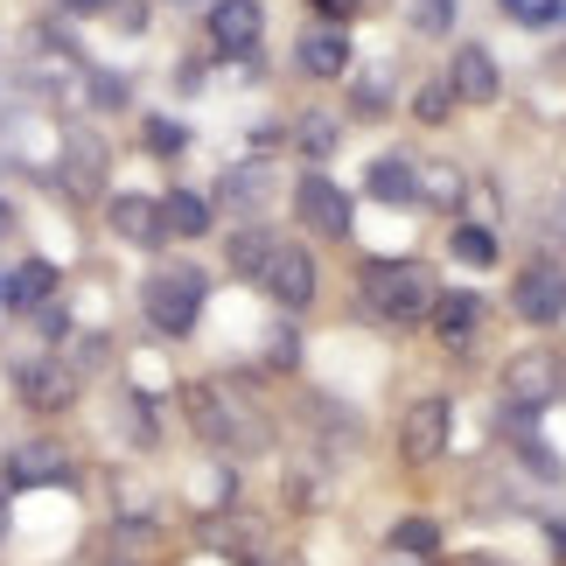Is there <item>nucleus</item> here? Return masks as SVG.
Returning <instances> with one entry per match:
<instances>
[{"label": "nucleus", "mask_w": 566, "mask_h": 566, "mask_svg": "<svg viewBox=\"0 0 566 566\" xmlns=\"http://www.w3.org/2000/svg\"><path fill=\"white\" fill-rule=\"evenodd\" d=\"M182 412L196 427V441L217 448V454H259L273 441V420L259 412L231 378H203V385H182Z\"/></svg>", "instance_id": "nucleus-1"}, {"label": "nucleus", "mask_w": 566, "mask_h": 566, "mask_svg": "<svg viewBox=\"0 0 566 566\" xmlns=\"http://www.w3.org/2000/svg\"><path fill=\"white\" fill-rule=\"evenodd\" d=\"M433 294H441V287H433L427 266H412V259H364V273H357L364 315L385 322V329H412V322H427Z\"/></svg>", "instance_id": "nucleus-2"}, {"label": "nucleus", "mask_w": 566, "mask_h": 566, "mask_svg": "<svg viewBox=\"0 0 566 566\" xmlns=\"http://www.w3.org/2000/svg\"><path fill=\"white\" fill-rule=\"evenodd\" d=\"M203 301H210V273L196 266V259H161V266L140 280V315H147V329L168 336V343L203 322Z\"/></svg>", "instance_id": "nucleus-3"}, {"label": "nucleus", "mask_w": 566, "mask_h": 566, "mask_svg": "<svg viewBox=\"0 0 566 566\" xmlns=\"http://www.w3.org/2000/svg\"><path fill=\"white\" fill-rule=\"evenodd\" d=\"M511 315L525 322V329H553V322H566V259H532V266H517Z\"/></svg>", "instance_id": "nucleus-4"}, {"label": "nucleus", "mask_w": 566, "mask_h": 566, "mask_svg": "<svg viewBox=\"0 0 566 566\" xmlns=\"http://www.w3.org/2000/svg\"><path fill=\"white\" fill-rule=\"evenodd\" d=\"M77 385H84V371L71 364V350H42V357L14 364V399L29 412H63L77 399Z\"/></svg>", "instance_id": "nucleus-5"}, {"label": "nucleus", "mask_w": 566, "mask_h": 566, "mask_svg": "<svg viewBox=\"0 0 566 566\" xmlns=\"http://www.w3.org/2000/svg\"><path fill=\"white\" fill-rule=\"evenodd\" d=\"M203 35H210L217 56L259 63V42H266V8H259V0H210V8H203Z\"/></svg>", "instance_id": "nucleus-6"}, {"label": "nucleus", "mask_w": 566, "mask_h": 566, "mask_svg": "<svg viewBox=\"0 0 566 566\" xmlns=\"http://www.w3.org/2000/svg\"><path fill=\"white\" fill-rule=\"evenodd\" d=\"M315 287H322V273H315V252H308V245H294V238H280V245H273V259H266V273H259V294H266L273 308L301 315V308L315 301Z\"/></svg>", "instance_id": "nucleus-7"}, {"label": "nucleus", "mask_w": 566, "mask_h": 566, "mask_svg": "<svg viewBox=\"0 0 566 566\" xmlns=\"http://www.w3.org/2000/svg\"><path fill=\"white\" fill-rule=\"evenodd\" d=\"M294 217H301V231L308 238H350V224H357V210H350V196H343V182H329L322 168H308V176L294 182Z\"/></svg>", "instance_id": "nucleus-8"}, {"label": "nucleus", "mask_w": 566, "mask_h": 566, "mask_svg": "<svg viewBox=\"0 0 566 566\" xmlns=\"http://www.w3.org/2000/svg\"><path fill=\"white\" fill-rule=\"evenodd\" d=\"M8 483H21V490H63V483H77V454L63 441H50V433H29V441L8 448Z\"/></svg>", "instance_id": "nucleus-9"}, {"label": "nucleus", "mask_w": 566, "mask_h": 566, "mask_svg": "<svg viewBox=\"0 0 566 566\" xmlns=\"http://www.w3.org/2000/svg\"><path fill=\"white\" fill-rule=\"evenodd\" d=\"M559 391H566V364H559L553 350H517V357L504 364V399H511L517 412H546Z\"/></svg>", "instance_id": "nucleus-10"}, {"label": "nucleus", "mask_w": 566, "mask_h": 566, "mask_svg": "<svg viewBox=\"0 0 566 566\" xmlns=\"http://www.w3.org/2000/svg\"><path fill=\"white\" fill-rule=\"evenodd\" d=\"M448 427H454V406L448 399H412L406 420H399V454H406L412 469L441 462V454H448Z\"/></svg>", "instance_id": "nucleus-11"}, {"label": "nucleus", "mask_w": 566, "mask_h": 566, "mask_svg": "<svg viewBox=\"0 0 566 566\" xmlns=\"http://www.w3.org/2000/svg\"><path fill=\"white\" fill-rule=\"evenodd\" d=\"M105 224H113V238H119V245H140V252H161V245H168L161 196H140V189H119V196H105Z\"/></svg>", "instance_id": "nucleus-12"}, {"label": "nucleus", "mask_w": 566, "mask_h": 566, "mask_svg": "<svg viewBox=\"0 0 566 566\" xmlns=\"http://www.w3.org/2000/svg\"><path fill=\"white\" fill-rule=\"evenodd\" d=\"M294 71L315 77V84L350 77V35H343L336 21H308V29L294 35Z\"/></svg>", "instance_id": "nucleus-13"}, {"label": "nucleus", "mask_w": 566, "mask_h": 566, "mask_svg": "<svg viewBox=\"0 0 566 566\" xmlns=\"http://www.w3.org/2000/svg\"><path fill=\"white\" fill-rule=\"evenodd\" d=\"M483 315H490V301L475 294V287H441L433 294V308H427V329L448 343V350H469L475 336H483Z\"/></svg>", "instance_id": "nucleus-14"}, {"label": "nucleus", "mask_w": 566, "mask_h": 566, "mask_svg": "<svg viewBox=\"0 0 566 566\" xmlns=\"http://www.w3.org/2000/svg\"><path fill=\"white\" fill-rule=\"evenodd\" d=\"M210 203L252 224V217L273 203V168H266V161H238V168H224V176H217V189H210Z\"/></svg>", "instance_id": "nucleus-15"}, {"label": "nucleus", "mask_w": 566, "mask_h": 566, "mask_svg": "<svg viewBox=\"0 0 566 566\" xmlns=\"http://www.w3.org/2000/svg\"><path fill=\"white\" fill-rule=\"evenodd\" d=\"M448 84H454L462 105H496V98H504V71H496V56L483 50V42H462V50H454Z\"/></svg>", "instance_id": "nucleus-16"}, {"label": "nucleus", "mask_w": 566, "mask_h": 566, "mask_svg": "<svg viewBox=\"0 0 566 566\" xmlns=\"http://www.w3.org/2000/svg\"><path fill=\"white\" fill-rule=\"evenodd\" d=\"M364 196L385 210H420V161L406 155H378L371 168H364Z\"/></svg>", "instance_id": "nucleus-17"}, {"label": "nucleus", "mask_w": 566, "mask_h": 566, "mask_svg": "<svg viewBox=\"0 0 566 566\" xmlns=\"http://www.w3.org/2000/svg\"><path fill=\"white\" fill-rule=\"evenodd\" d=\"M161 224H168V245H196V238H210L217 224V203L196 189H168L161 196Z\"/></svg>", "instance_id": "nucleus-18"}, {"label": "nucleus", "mask_w": 566, "mask_h": 566, "mask_svg": "<svg viewBox=\"0 0 566 566\" xmlns=\"http://www.w3.org/2000/svg\"><path fill=\"white\" fill-rule=\"evenodd\" d=\"M113 420H119V441L126 448H161V412H155V399H147V391H126L119 385V399H113Z\"/></svg>", "instance_id": "nucleus-19"}, {"label": "nucleus", "mask_w": 566, "mask_h": 566, "mask_svg": "<svg viewBox=\"0 0 566 566\" xmlns=\"http://www.w3.org/2000/svg\"><path fill=\"white\" fill-rule=\"evenodd\" d=\"M273 245H280V238H273V231H266V224L252 217V224H238V231L224 238V266H231L238 280H252V287H259V273H266Z\"/></svg>", "instance_id": "nucleus-20"}, {"label": "nucleus", "mask_w": 566, "mask_h": 566, "mask_svg": "<svg viewBox=\"0 0 566 566\" xmlns=\"http://www.w3.org/2000/svg\"><path fill=\"white\" fill-rule=\"evenodd\" d=\"M50 294H56V266H50V259H21V266L8 273V308L14 315L50 308Z\"/></svg>", "instance_id": "nucleus-21"}, {"label": "nucleus", "mask_w": 566, "mask_h": 566, "mask_svg": "<svg viewBox=\"0 0 566 566\" xmlns=\"http://www.w3.org/2000/svg\"><path fill=\"white\" fill-rule=\"evenodd\" d=\"M448 259H454V266H469V273H490L496 259H504V245H496L490 224H454L448 231Z\"/></svg>", "instance_id": "nucleus-22"}, {"label": "nucleus", "mask_w": 566, "mask_h": 566, "mask_svg": "<svg viewBox=\"0 0 566 566\" xmlns=\"http://www.w3.org/2000/svg\"><path fill=\"white\" fill-rule=\"evenodd\" d=\"M385 546L399 559H441V525H433V517H399V525L385 532Z\"/></svg>", "instance_id": "nucleus-23"}, {"label": "nucleus", "mask_w": 566, "mask_h": 566, "mask_svg": "<svg viewBox=\"0 0 566 566\" xmlns=\"http://www.w3.org/2000/svg\"><path fill=\"white\" fill-rule=\"evenodd\" d=\"M462 196H469V182H462V168H454V161H427V168H420V203L462 210Z\"/></svg>", "instance_id": "nucleus-24"}, {"label": "nucleus", "mask_w": 566, "mask_h": 566, "mask_svg": "<svg viewBox=\"0 0 566 566\" xmlns=\"http://www.w3.org/2000/svg\"><path fill=\"white\" fill-rule=\"evenodd\" d=\"M294 147H301L308 161H329L336 147H343V126H336L329 113H301V119H294Z\"/></svg>", "instance_id": "nucleus-25"}, {"label": "nucleus", "mask_w": 566, "mask_h": 566, "mask_svg": "<svg viewBox=\"0 0 566 566\" xmlns=\"http://www.w3.org/2000/svg\"><path fill=\"white\" fill-rule=\"evenodd\" d=\"M454 105H462V98H454V84H448V71H441V77H427L420 92H412V119H420V126H448Z\"/></svg>", "instance_id": "nucleus-26"}, {"label": "nucleus", "mask_w": 566, "mask_h": 566, "mask_svg": "<svg viewBox=\"0 0 566 566\" xmlns=\"http://www.w3.org/2000/svg\"><path fill=\"white\" fill-rule=\"evenodd\" d=\"M105 182V147L84 134V140H71V189H98Z\"/></svg>", "instance_id": "nucleus-27"}, {"label": "nucleus", "mask_w": 566, "mask_h": 566, "mask_svg": "<svg viewBox=\"0 0 566 566\" xmlns=\"http://www.w3.org/2000/svg\"><path fill=\"white\" fill-rule=\"evenodd\" d=\"M140 140H147V155H161V161H176L182 147H189V126H176V119H140Z\"/></svg>", "instance_id": "nucleus-28"}, {"label": "nucleus", "mask_w": 566, "mask_h": 566, "mask_svg": "<svg viewBox=\"0 0 566 566\" xmlns=\"http://www.w3.org/2000/svg\"><path fill=\"white\" fill-rule=\"evenodd\" d=\"M406 21H412V35H454V0H412Z\"/></svg>", "instance_id": "nucleus-29"}, {"label": "nucleus", "mask_w": 566, "mask_h": 566, "mask_svg": "<svg viewBox=\"0 0 566 566\" xmlns=\"http://www.w3.org/2000/svg\"><path fill=\"white\" fill-rule=\"evenodd\" d=\"M84 92H92L98 113H119V105H126V77L119 71H84Z\"/></svg>", "instance_id": "nucleus-30"}, {"label": "nucleus", "mask_w": 566, "mask_h": 566, "mask_svg": "<svg viewBox=\"0 0 566 566\" xmlns=\"http://www.w3.org/2000/svg\"><path fill=\"white\" fill-rule=\"evenodd\" d=\"M385 105H391V98H385V77H364L357 92H350V113H357V119H378Z\"/></svg>", "instance_id": "nucleus-31"}, {"label": "nucleus", "mask_w": 566, "mask_h": 566, "mask_svg": "<svg viewBox=\"0 0 566 566\" xmlns=\"http://www.w3.org/2000/svg\"><path fill=\"white\" fill-rule=\"evenodd\" d=\"M357 8H364V0H308V14H315V21H336V29H343Z\"/></svg>", "instance_id": "nucleus-32"}, {"label": "nucleus", "mask_w": 566, "mask_h": 566, "mask_svg": "<svg viewBox=\"0 0 566 566\" xmlns=\"http://www.w3.org/2000/svg\"><path fill=\"white\" fill-rule=\"evenodd\" d=\"M176 92H203V56H182L176 63Z\"/></svg>", "instance_id": "nucleus-33"}, {"label": "nucleus", "mask_w": 566, "mask_h": 566, "mask_svg": "<svg viewBox=\"0 0 566 566\" xmlns=\"http://www.w3.org/2000/svg\"><path fill=\"white\" fill-rule=\"evenodd\" d=\"M8 525H14V483L0 475V546H8Z\"/></svg>", "instance_id": "nucleus-34"}, {"label": "nucleus", "mask_w": 566, "mask_h": 566, "mask_svg": "<svg viewBox=\"0 0 566 566\" xmlns=\"http://www.w3.org/2000/svg\"><path fill=\"white\" fill-rule=\"evenodd\" d=\"M56 8H63V14H113L119 0H56Z\"/></svg>", "instance_id": "nucleus-35"}, {"label": "nucleus", "mask_w": 566, "mask_h": 566, "mask_svg": "<svg viewBox=\"0 0 566 566\" xmlns=\"http://www.w3.org/2000/svg\"><path fill=\"white\" fill-rule=\"evenodd\" d=\"M8 231H14V203L0 196V245H8Z\"/></svg>", "instance_id": "nucleus-36"}, {"label": "nucleus", "mask_w": 566, "mask_h": 566, "mask_svg": "<svg viewBox=\"0 0 566 566\" xmlns=\"http://www.w3.org/2000/svg\"><path fill=\"white\" fill-rule=\"evenodd\" d=\"M553 546H559V559H566V525H553Z\"/></svg>", "instance_id": "nucleus-37"}, {"label": "nucleus", "mask_w": 566, "mask_h": 566, "mask_svg": "<svg viewBox=\"0 0 566 566\" xmlns=\"http://www.w3.org/2000/svg\"><path fill=\"white\" fill-rule=\"evenodd\" d=\"M168 8H210V0H168Z\"/></svg>", "instance_id": "nucleus-38"}, {"label": "nucleus", "mask_w": 566, "mask_h": 566, "mask_svg": "<svg viewBox=\"0 0 566 566\" xmlns=\"http://www.w3.org/2000/svg\"><path fill=\"white\" fill-rule=\"evenodd\" d=\"M469 566H504V559H469Z\"/></svg>", "instance_id": "nucleus-39"}, {"label": "nucleus", "mask_w": 566, "mask_h": 566, "mask_svg": "<svg viewBox=\"0 0 566 566\" xmlns=\"http://www.w3.org/2000/svg\"><path fill=\"white\" fill-rule=\"evenodd\" d=\"M0 308H8V280H0Z\"/></svg>", "instance_id": "nucleus-40"}, {"label": "nucleus", "mask_w": 566, "mask_h": 566, "mask_svg": "<svg viewBox=\"0 0 566 566\" xmlns=\"http://www.w3.org/2000/svg\"><path fill=\"white\" fill-rule=\"evenodd\" d=\"M0 92H8V77H0Z\"/></svg>", "instance_id": "nucleus-41"}, {"label": "nucleus", "mask_w": 566, "mask_h": 566, "mask_svg": "<svg viewBox=\"0 0 566 566\" xmlns=\"http://www.w3.org/2000/svg\"><path fill=\"white\" fill-rule=\"evenodd\" d=\"M427 566H441V559H427Z\"/></svg>", "instance_id": "nucleus-42"}]
</instances>
